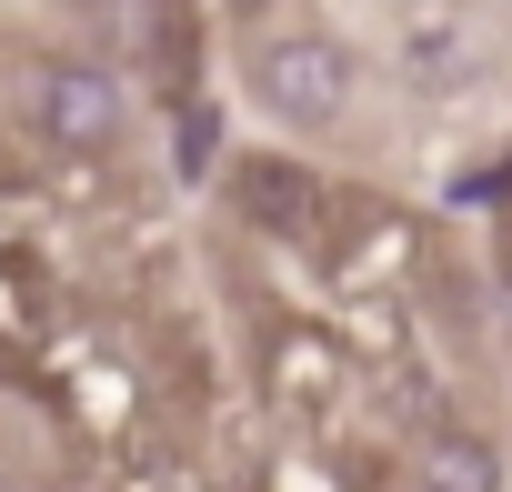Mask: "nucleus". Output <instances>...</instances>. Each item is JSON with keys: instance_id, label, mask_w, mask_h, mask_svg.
<instances>
[{"instance_id": "obj_4", "label": "nucleus", "mask_w": 512, "mask_h": 492, "mask_svg": "<svg viewBox=\"0 0 512 492\" xmlns=\"http://www.w3.org/2000/svg\"><path fill=\"white\" fill-rule=\"evenodd\" d=\"M422 492H502V452L482 432H432L422 442Z\"/></svg>"}, {"instance_id": "obj_3", "label": "nucleus", "mask_w": 512, "mask_h": 492, "mask_svg": "<svg viewBox=\"0 0 512 492\" xmlns=\"http://www.w3.org/2000/svg\"><path fill=\"white\" fill-rule=\"evenodd\" d=\"M231 211H241V231L302 241V231L322 221V181H312L302 151H241V161H231Z\"/></svg>"}, {"instance_id": "obj_5", "label": "nucleus", "mask_w": 512, "mask_h": 492, "mask_svg": "<svg viewBox=\"0 0 512 492\" xmlns=\"http://www.w3.org/2000/svg\"><path fill=\"white\" fill-rule=\"evenodd\" d=\"M171 171H181V181H211V171H221V101L191 91V101L171 111Z\"/></svg>"}, {"instance_id": "obj_2", "label": "nucleus", "mask_w": 512, "mask_h": 492, "mask_svg": "<svg viewBox=\"0 0 512 492\" xmlns=\"http://www.w3.org/2000/svg\"><path fill=\"white\" fill-rule=\"evenodd\" d=\"M121 121H131V101H121V81H111L101 61H41V81H31V131H41L51 151L91 161V151L121 141Z\"/></svg>"}, {"instance_id": "obj_7", "label": "nucleus", "mask_w": 512, "mask_h": 492, "mask_svg": "<svg viewBox=\"0 0 512 492\" xmlns=\"http://www.w3.org/2000/svg\"><path fill=\"white\" fill-rule=\"evenodd\" d=\"M452 11H462V0H452Z\"/></svg>"}, {"instance_id": "obj_1", "label": "nucleus", "mask_w": 512, "mask_h": 492, "mask_svg": "<svg viewBox=\"0 0 512 492\" xmlns=\"http://www.w3.org/2000/svg\"><path fill=\"white\" fill-rule=\"evenodd\" d=\"M352 91H362V61L332 31H272L251 51V101H262L282 131H332L352 111Z\"/></svg>"}, {"instance_id": "obj_6", "label": "nucleus", "mask_w": 512, "mask_h": 492, "mask_svg": "<svg viewBox=\"0 0 512 492\" xmlns=\"http://www.w3.org/2000/svg\"><path fill=\"white\" fill-rule=\"evenodd\" d=\"M241 11H262V0H241Z\"/></svg>"}]
</instances>
